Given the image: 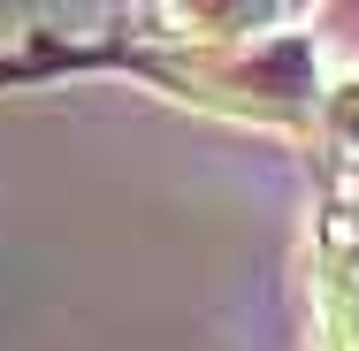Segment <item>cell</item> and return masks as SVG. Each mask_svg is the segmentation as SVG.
<instances>
[{
	"label": "cell",
	"mask_w": 359,
	"mask_h": 351,
	"mask_svg": "<svg viewBox=\"0 0 359 351\" xmlns=\"http://www.w3.org/2000/svg\"><path fill=\"white\" fill-rule=\"evenodd\" d=\"M184 84H191V99H215V107H237V115H268V123H306L321 99H306L313 92V54L306 46H290V31L260 54V62H222V54H199V62H184Z\"/></svg>",
	"instance_id": "1"
},
{
	"label": "cell",
	"mask_w": 359,
	"mask_h": 351,
	"mask_svg": "<svg viewBox=\"0 0 359 351\" xmlns=\"http://www.w3.org/2000/svg\"><path fill=\"white\" fill-rule=\"evenodd\" d=\"M321 138H329V153L344 160V168H359V76H337L329 92H321Z\"/></svg>",
	"instance_id": "4"
},
{
	"label": "cell",
	"mask_w": 359,
	"mask_h": 351,
	"mask_svg": "<svg viewBox=\"0 0 359 351\" xmlns=\"http://www.w3.org/2000/svg\"><path fill=\"white\" fill-rule=\"evenodd\" d=\"M184 39H207V46H245V39H260V31H283L298 23L290 8H176L168 15Z\"/></svg>",
	"instance_id": "3"
},
{
	"label": "cell",
	"mask_w": 359,
	"mask_h": 351,
	"mask_svg": "<svg viewBox=\"0 0 359 351\" xmlns=\"http://www.w3.org/2000/svg\"><path fill=\"white\" fill-rule=\"evenodd\" d=\"M313 351H359V191L313 214Z\"/></svg>",
	"instance_id": "2"
}]
</instances>
